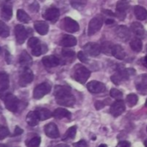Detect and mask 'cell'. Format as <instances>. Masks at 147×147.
<instances>
[{
	"label": "cell",
	"mask_w": 147,
	"mask_h": 147,
	"mask_svg": "<svg viewBox=\"0 0 147 147\" xmlns=\"http://www.w3.org/2000/svg\"><path fill=\"white\" fill-rule=\"evenodd\" d=\"M54 95L57 103L60 106L73 107L75 104V97L71 93V88L68 86H57Z\"/></svg>",
	"instance_id": "obj_1"
},
{
	"label": "cell",
	"mask_w": 147,
	"mask_h": 147,
	"mask_svg": "<svg viewBox=\"0 0 147 147\" xmlns=\"http://www.w3.org/2000/svg\"><path fill=\"white\" fill-rule=\"evenodd\" d=\"M90 76V71L81 65H77L73 68L72 71V78L80 84H85L88 78Z\"/></svg>",
	"instance_id": "obj_2"
},
{
	"label": "cell",
	"mask_w": 147,
	"mask_h": 147,
	"mask_svg": "<svg viewBox=\"0 0 147 147\" xmlns=\"http://www.w3.org/2000/svg\"><path fill=\"white\" fill-rule=\"evenodd\" d=\"M135 71L134 69H120L112 77L111 80L115 84H121L122 82L128 80L130 76L134 74Z\"/></svg>",
	"instance_id": "obj_3"
},
{
	"label": "cell",
	"mask_w": 147,
	"mask_h": 147,
	"mask_svg": "<svg viewBox=\"0 0 147 147\" xmlns=\"http://www.w3.org/2000/svg\"><path fill=\"white\" fill-rule=\"evenodd\" d=\"M3 101H4V105L6 107V109L8 110H9L10 112L16 113L18 109V106H19V100L12 94H6L3 97Z\"/></svg>",
	"instance_id": "obj_4"
},
{
	"label": "cell",
	"mask_w": 147,
	"mask_h": 147,
	"mask_svg": "<svg viewBox=\"0 0 147 147\" xmlns=\"http://www.w3.org/2000/svg\"><path fill=\"white\" fill-rule=\"evenodd\" d=\"M103 23V18L102 16H97L94 18H92L89 23V27H88V34L89 35H93L96 33H97Z\"/></svg>",
	"instance_id": "obj_5"
},
{
	"label": "cell",
	"mask_w": 147,
	"mask_h": 147,
	"mask_svg": "<svg viewBox=\"0 0 147 147\" xmlns=\"http://www.w3.org/2000/svg\"><path fill=\"white\" fill-rule=\"evenodd\" d=\"M51 89H52L51 85L47 82H44L37 85L34 90V99L42 98L44 96L47 95L51 91Z\"/></svg>",
	"instance_id": "obj_6"
},
{
	"label": "cell",
	"mask_w": 147,
	"mask_h": 147,
	"mask_svg": "<svg viewBox=\"0 0 147 147\" xmlns=\"http://www.w3.org/2000/svg\"><path fill=\"white\" fill-rule=\"evenodd\" d=\"M125 110H126V105L124 101H122L121 99L116 100L110 107V114L115 117L120 116L121 114L124 113Z\"/></svg>",
	"instance_id": "obj_7"
},
{
	"label": "cell",
	"mask_w": 147,
	"mask_h": 147,
	"mask_svg": "<svg viewBox=\"0 0 147 147\" xmlns=\"http://www.w3.org/2000/svg\"><path fill=\"white\" fill-rule=\"evenodd\" d=\"M33 79H34L33 71L29 68L25 67V69L22 71V72L20 75V78H19V84L22 87H25L26 85H28V84H30L33 81Z\"/></svg>",
	"instance_id": "obj_8"
},
{
	"label": "cell",
	"mask_w": 147,
	"mask_h": 147,
	"mask_svg": "<svg viewBox=\"0 0 147 147\" xmlns=\"http://www.w3.org/2000/svg\"><path fill=\"white\" fill-rule=\"evenodd\" d=\"M64 29L69 33H75L79 30V24L71 17H65L63 20Z\"/></svg>",
	"instance_id": "obj_9"
},
{
	"label": "cell",
	"mask_w": 147,
	"mask_h": 147,
	"mask_svg": "<svg viewBox=\"0 0 147 147\" xmlns=\"http://www.w3.org/2000/svg\"><path fill=\"white\" fill-rule=\"evenodd\" d=\"M87 89L88 90L92 93V94H99L103 92L106 90L105 84H102V82L99 81H90L87 84Z\"/></svg>",
	"instance_id": "obj_10"
},
{
	"label": "cell",
	"mask_w": 147,
	"mask_h": 147,
	"mask_svg": "<svg viewBox=\"0 0 147 147\" xmlns=\"http://www.w3.org/2000/svg\"><path fill=\"white\" fill-rule=\"evenodd\" d=\"M84 48L86 53L92 57H96L101 53V46L97 43L89 42L84 47Z\"/></svg>",
	"instance_id": "obj_11"
},
{
	"label": "cell",
	"mask_w": 147,
	"mask_h": 147,
	"mask_svg": "<svg viewBox=\"0 0 147 147\" xmlns=\"http://www.w3.org/2000/svg\"><path fill=\"white\" fill-rule=\"evenodd\" d=\"M115 34L117 35V37L119 39H121L123 41H127L130 39V36H131L129 28L127 26H124V25H121V26H118L116 28Z\"/></svg>",
	"instance_id": "obj_12"
},
{
	"label": "cell",
	"mask_w": 147,
	"mask_h": 147,
	"mask_svg": "<svg viewBox=\"0 0 147 147\" xmlns=\"http://www.w3.org/2000/svg\"><path fill=\"white\" fill-rule=\"evenodd\" d=\"M44 131H45L46 135L47 137H49L50 139H57L59 137V132L58 127L56 126V124H54L53 122L46 125Z\"/></svg>",
	"instance_id": "obj_13"
},
{
	"label": "cell",
	"mask_w": 147,
	"mask_h": 147,
	"mask_svg": "<svg viewBox=\"0 0 147 147\" xmlns=\"http://www.w3.org/2000/svg\"><path fill=\"white\" fill-rule=\"evenodd\" d=\"M15 34H16V41L18 44H22L27 39L28 33L26 28L22 25H16L15 28Z\"/></svg>",
	"instance_id": "obj_14"
},
{
	"label": "cell",
	"mask_w": 147,
	"mask_h": 147,
	"mask_svg": "<svg viewBox=\"0 0 147 147\" xmlns=\"http://www.w3.org/2000/svg\"><path fill=\"white\" fill-rule=\"evenodd\" d=\"M59 10L58 8L55 7H51L47 9L44 13V18L53 22H55L59 19Z\"/></svg>",
	"instance_id": "obj_15"
},
{
	"label": "cell",
	"mask_w": 147,
	"mask_h": 147,
	"mask_svg": "<svg viewBox=\"0 0 147 147\" xmlns=\"http://www.w3.org/2000/svg\"><path fill=\"white\" fill-rule=\"evenodd\" d=\"M129 7V3L126 0H120L117 4H116V11L117 14H115L116 16H118L120 19H124L126 16V10L128 9Z\"/></svg>",
	"instance_id": "obj_16"
},
{
	"label": "cell",
	"mask_w": 147,
	"mask_h": 147,
	"mask_svg": "<svg viewBox=\"0 0 147 147\" xmlns=\"http://www.w3.org/2000/svg\"><path fill=\"white\" fill-rule=\"evenodd\" d=\"M42 63L47 68H52L55 67L59 65L60 61L58 57L54 55H49V56H45L42 59Z\"/></svg>",
	"instance_id": "obj_17"
},
{
	"label": "cell",
	"mask_w": 147,
	"mask_h": 147,
	"mask_svg": "<svg viewBox=\"0 0 147 147\" xmlns=\"http://www.w3.org/2000/svg\"><path fill=\"white\" fill-rule=\"evenodd\" d=\"M135 85L139 91L142 92V94H145L147 90V74H143L138 77L135 81Z\"/></svg>",
	"instance_id": "obj_18"
},
{
	"label": "cell",
	"mask_w": 147,
	"mask_h": 147,
	"mask_svg": "<svg viewBox=\"0 0 147 147\" xmlns=\"http://www.w3.org/2000/svg\"><path fill=\"white\" fill-rule=\"evenodd\" d=\"M60 45L64 47H71L77 45V39L73 35L65 34L60 40Z\"/></svg>",
	"instance_id": "obj_19"
},
{
	"label": "cell",
	"mask_w": 147,
	"mask_h": 147,
	"mask_svg": "<svg viewBox=\"0 0 147 147\" xmlns=\"http://www.w3.org/2000/svg\"><path fill=\"white\" fill-rule=\"evenodd\" d=\"M34 28L41 35H45L48 32V24L44 21H37L34 22Z\"/></svg>",
	"instance_id": "obj_20"
},
{
	"label": "cell",
	"mask_w": 147,
	"mask_h": 147,
	"mask_svg": "<svg viewBox=\"0 0 147 147\" xmlns=\"http://www.w3.org/2000/svg\"><path fill=\"white\" fill-rule=\"evenodd\" d=\"M9 85V76L6 72H0V92L3 93L6 91Z\"/></svg>",
	"instance_id": "obj_21"
},
{
	"label": "cell",
	"mask_w": 147,
	"mask_h": 147,
	"mask_svg": "<svg viewBox=\"0 0 147 147\" xmlns=\"http://www.w3.org/2000/svg\"><path fill=\"white\" fill-rule=\"evenodd\" d=\"M111 54L115 58H116L117 59H120V60L124 59L126 57V53H125L124 49L121 47V46H120V45H114L113 46Z\"/></svg>",
	"instance_id": "obj_22"
},
{
	"label": "cell",
	"mask_w": 147,
	"mask_h": 147,
	"mask_svg": "<svg viewBox=\"0 0 147 147\" xmlns=\"http://www.w3.org/2000/svg\"><path fill=\"white\" fill-rule=\"evenodd\" d=\"M131 30L133 31V33L136 36H138V37H144L145 29H144L143 25L140 22H133L131 24Z\"/></svg>",
	"instance_id": "obj_23"
},
{
	"label": "cell",
	"mask_w": 147,
	"mask_h": 147,
	"mask_svg": "<svg viewBox=\"0 0 147 147\" xmlns=\"http://www.w3.org/2000/svg\"><path fill=\"white\" fill-rule=\"evenodd\" d=\"M53 117H55L56 119H63V118H67V119H71V113L63 108H59L57 109L54 110V112L53 113Z\"/></svg>",
	"instance_id": "obj_24"
},
{
	"label": "cell",
	"mask_w": 147,
	"mask_h": 147,
	"mask_svg": "<svg viewBox=\"0 0 147 147\" xmlns=\"http://www.w3.org/2000/svg\"><path fill=\"white\" fill-rule=\"evenodd\" d=\"M19 63L21 64V65H22L24 67H28L32 64V58L28 53V52H26V51L22 52L20 58H19Z\"/></svg>",
	"instance_id": "obj_25"
},
{
	"label": "cell",
	"mask_w": 147,
	"mask_h": 147,
	"mask_svg": "<svg viewBox=\"0 0 147 147\" xmlns=\"http://www.w3.org/2000/svg\"><path fill=\"white\" fill-rule=\"evenodd\" d=\"M38 117H39V120L40 121H46L49 118H51L53 116V113L47 109H44V108H40V109H37L35 110Z\"/></svg>",
	"instance_id": "obj_26"
},
{
	"label": "cell",
	"mask_w": 147,
	"mask_h": 147,
	"mask_svg": "<svg viewBox=\"0 0 147 147\" xmlns=\"http://www.w3.org/2000/svg\"><path fill=\"white\" fill-rule=\"evenodd\" d=\"M26 121L27 123L30 126V127H34L36 126L40 120H39V117L36 114L35 111H31L29 112L28 115H27V117H26Z\"/></svg>",
	"instance_id": "obj_27"
},
{
	"label": "cell",
	"mask_w": 147,
	"mask_h": 147,
	"mask_svg": "<svg viewBox=\"0 0 147 147\" xmlns=\"http://www.w3.org/2000/svg\"><path fill=\"white\" fill-rule=\"evenodd\" d=\"M134 14L138 20L143 21L147 18V10L142 6L137 5L134 7Z\"/></svg>",
	"instance_id": "obj_28"
},
{
	"label": "cell",
	"mask_w": 147,
	"mask_h": 147,
	"mask_svg": "<svg viewBox=\"0 0 147 147\" xmlns=\"http://www.w3.org/2000/svg\"><path fill=\"white\" fill-rule=\"evenodd\" d=\"M130 47H131L133 51L139 53L142 50L143 44H142V41L140 38H134L130 41Z\"/></svg>",
	"instance_id": "obj_29"
},
{
	"label": "cell",
	"mask_w": 147,
	"mask_h": 147,
	"mask_svg": "<svg viewBox=\"0 0 147 147\" xmlns=\"http://www.w3.org/2000/svg\"><path fill=\"white\" fill-rule=\"evenodd\" d=\"M2 16L5 20H9L12 16V7L9 4H4L2 8Z\"/></svg>",
	"instance_id": "obj_30"
},
{
	"label": "cell",
	"mask_w": 147,
	"mask_h": 147,
	"mask_svg": "<svg viewBox=\"0 0 147 147\" xmlns=\"http://www.w3.org/2000/svg\"><path fill=\"white\" fill-rule=\"evenodd\" d=\"M16 16H17V19H18L20 22H24V23H28V22H29V21H30L29 16H28L23 9H18V10H17Z\"/></svg>",
	"instance_id": "obj_31"
},
{
	"label": "cell",
	"mask_w": 147,
	"mask_h": 147,
	"mask_svg": "<svg viewBox=\"0 0 147 147\" xmlns=\"http://www.w3.org/2000/svg\"><path fill=\"white\" fill-rule=\"evenodd\" d=\"M76 133H77V127H71L65 134V136L62 138L63 140H72L75 138L76 136Z\"/></svg>",
	"instance_id": "obj_32"
},
{
	"label": "cell",
	"mask_w": 147,
	"mask_h": 147,
	"mask_svg": "<svg viewBox=\"0 0 147 147\" xmlns=\"http://www.w3.org/2000/svg\"><path fill=\"white\" fill-rule=\"evenodd\" d=\"M113 46L114 45L110 41H104L101 45V52H102L105 54H111Z\"/></svg>",
	"instance_id": "obj_33"
},
{
	"label": "cell",
	"mask_w": 147,
	"mask_h": 147,
	"mask_svg": "<svg viewBox=\"0 0 147 147\" xmlns=\"http://www.w3.org/2000/svg\"><path fill=\"white\" fill-rule=\"evenodd\" d=\"M139 97L135 94H129L127 96V103L129 107H134L138 103Z\"/></svg>",
	"instance_id": "obj_34"
},
{
	"label": "cell",
	"mask_w": 147,
	"mask_h": 147,
	"mask_svg": "<svg viewBox=\"0 0 147 147\" xmlns=\"http://www.w3.org/2000/svg\"><path fill=\"white\" fill-rule=\"evenodd\" d=\"M9 34V29L8 26L2 21H0V36L3 38L8 37Z\"/></svg>",
	"instance_id": "obj_35"
},
{
	"label": "cell",
	"mask_w": 147,
	"mask_h": 147,
	"mask_svg": "<svg viewBox=\"0 0 147 147\" xmlns=\"http://www.w3.org/2000/svg\"><path fill=\"white\" fill-rule=\"evenodd\" d=\"M71 6L75 9H81L87 3V0H70Z\"/></svg>",
	"instance_id": "obj_36"
},
{
	"label": "cell",
	"mask_w": 147,
	"mask_h": 147,
	"mask_svg": "<svg viewBox=\"0 0 147 147\" xmlns=\"http://www.w3.org/2000/svg\"><path fill=\"white\" fill-rule=\"evenodd\" d=\"M40 144V137H34L31 140L26 142V146L28 147H39Z\"/></svg>",
	"instance_id": "obj_37"
},
{
	"label": "cell",
	"mask_w": 147,
	"mask_h": 147,
	"mask_svg": "<svg viewBox=\"0 0 147 147\" xmlns=\"http://www.w3.org/2000/svg\"><path fill=\"white\" fill-rule=\"evenodd\" d=\"M62 55L64 58L67 59H73L75 58V52L69 49V48H64L62 50Z\"/></svg>",
	"instance_id": "obj_38"
},
{
	"label": "cell",
	"mask_w": 147,
	"mask_h": 147,
	"mask_svg": "<svg viewBox=\"0 0 147 147\" xmlns=\"http://www.w3.org/2000/svg\"><path fill=\"white\" fill-rule=\"evenodd\" d=\"M110 96H111V97H113L116 100H120L122 98L123 94L121 90L114 88V89H111V90H110Z\"/></svg>",
	"instance_id": "obj_39"
},
{
	"label": "cell",
	"mask_w": 147,
	"mask_h": 147,
	"mask_svg": "<svg viewBox=\"0 0 147 147\" xmlns=\"http://www.w3.org/2000/svg\"><path fill=\"white\" fill-rule=\"evenodd\" d=\"M9 129L6 127H4V126L0 125V140H4L6 137L9 136Z\"/></svg>",
	"instance_id": "obj_40"
},
{
	"label": "cell",
	"mask_w": 147,
	"mask_h": 147,
	"mask_svg": "<svg viewBox=\"0 0 147 147\" xmlns=\"http://www.w3.org/2000/svg\"><path fill=\"white\" fill-rule=\"evenodd\" d=\"M39 44H40V42L39 39L36 38V37H31V38L28 40V47H29L31 49L34 48V47L38 46Z\"/></svg>",
	"instance_id": "obj_41"
},
{
	"label": "cell",
	"mask_w": 147,
	"mask_h": 147,
	"mask_svg": "<svg viewBox=\"0 0 147 147\" xmlns=\"http://www.w3.org/2000/svg\"><path fill=\"white\" fill-rule=\"evenodd\" d=\"M42 53H43V51H42V46H41L40 44H39L38 46L34 47V48H32V54H33L34 56L38 57V56H40Z\"/></svg>",
	"instance_id": "obj_42"
},
{
	"label": "cell",
	"mask_w": 147,
	"mask_h": 147,
	"mask_svg": "<svg viewBox=\"0 0 147 147\" xmlns=\"http://www.w3.org/2000/svg\"><path fill=\"white\" fill-rule=\"evenodd\" d=\"M78 59H79L81 62H84V63H87V62H88V58H87L86 54H85L84 52H78Z\"/></svg>",
	"instance_id": "obj_43"
},
{
	"label": "cell",
	"mask_w": 147,
	"mask_h": 147,
	"mask_svg": "<svg viewBox=\"0 0 147 147\" xmlns=\"http://www.w3.org/2000/svg\"><path fill=\"white\" fill-rule=\"evenodd\" d=\"M73 146L74 147H87V142L84 140H79L78 142L77 143H74L73 144Z\"/></svg>",
	"instance_id": "obj_44"
},
{
	"label": "cell",
	"mask_w": 147,
	"mask_h": 147,
	"mask_svg": "<svg viewBox=\"0 0 147 147\" xmlns=\"http://www.w3.org/2000/svg\"><path fill=\"white\" fill-rule=\"evenodd\" d=\"M116 147H131V144L128 141H121Z\"/></svg>",
	"instance_id": "obj_45"
},
{
	"label": "cell",
	"mask_w": 147,
	"mask_h": 147,
	"mask_svg": "<svg viewBox=\"0 0 147 147\" xmlns=\"http://www.w3.org/2000/svg\"><path fill=\"white\" fill-rule=\"evenodd\" d=\"M102 11L104 13V14H106V15H108V16H115V14L113 12V11H111V10H109V9H102Z\"/></svg>",
	"instance_id": "obj_46"
},
{
	"label": "cell",
	"mask_w": 147,
	"mask_h": 147,
	"mask_svg": "<svg viewBox=\"0 0 147 147\" xmlns=\"http://www.w3.org/2000/svg\"><path fill=\"white\" fill-rule=\"evenodd\" d=\"M23 133V130L22 128H20L19 127H16L15 132H14V135H20Z\"/></svg>",
	"instance_id": "obj_47"
},
{
	"label": "cell",
	"mask_w": 147,
	"mask_h": 147,
	"mask_svg": "<svg viewBox=\"0 0 147 147\" xmlns=\"http://www.w3.org/2000/svg\"><path fill=\"white\" fill-rule=\"evenodd\" d=\"M103 107H104V103L102 102H96V109H102Z\"/></svg>",
	"instance_id": "obj_48"
},
{
	"label": "cell",
	"mask_w": 147,
	"mask_h": 147,
	"mask_svg": "<svg viewBox=\"0 0 147 147\" xmlns=\"http://www.w3.org/2000/svg\"><path fill=\"white\" fill-rule=\"evenodd\" d=\"M142 64H143V65H144L145 67H146L147 68V56H146V57L142 59Z\"/></svg>",
	"instance_id": "obj_49"
},
{
	"label": "cell",
	"mask_w": 147,
	"mask_h": 147,
	"mask_svg": "<svg viewBox=\"0 0 147 147\" xmlns=\"http://www.w3.org/2000/svg\"><path fill=\"white\" fill-rule=\"evenodd\" d=\"M105 22H106V24H113L115 22V21L113 19H107Z\"/></svg>",
	"instance_id": "obj_50"
},
{
	"label": "cell",
	"mask_w": 147,
	"mask_h": 147,
	"mask_svg": "<svg viewBox=\"0 0 147 147\" xmlns=\"http://www.w3.org/2000/svg\"><path fill=\"white\" fill-rule=\"evenodd\" d=\"M54 147H69L67 145H65V144H60V145H58V146H56Z\"/></svg>",
	"instance_id": "obj_51"
},
{
	"label": "cell",
	"mask_w": 147,
	"mask_h": 147,
	"mask_svg": "<svg viewBox=\"0 0 147 147\" xmlns=\"http://www.w3.org/2000/svg\"><path fill=\"white\" fill-rule=\"evenodd\" d=\"M98 147H108V146H107L106 145H104V144H102V145H100V146H98Z\"/></svg>",
	"instance_id": "obj_52"
},
{
	"label": "cell",
	"mask_w": 147,
	"mask_h": 147,
	"mask_svg": "<svg viewBox=\"0 0 147 147\" xmlns=\"http://www.w3.org/2000/svg\"><path fill=\"white\" fill-rule=\"evenodd\" d=\"M145 146L147 147V140L145 141Z\"/></svg>",
	"instance_id": "obj_53"
},
{
	"label": "cell",
	"mask_w": 147,
	"mask_h": 147,
	"mask_svg": "<svg viewBox=\"0 0 147 147\" xmlns=\"http://www.w3.org/2000/svg\"><path fill=\"white\" fill-rule=\"evenodd\" d=\"M0 147H6L4 145H2V144H0Z\"/></svg>",
	"instance_id": "obj_54"
},
{
	"label": "cell",
	"mask_w": 147,
	"mask_h": 147,
	"mask_svg": "<svg viewBox=\"0 0 147 147\" xmlns=\"http://www.w3.org/2000/svg\"><path fill=\"white\" fill-rule=\"evenodd\" d=\"M146 107H147V99H146Z\"/></svg>",
	"instance_id": "obj_55"
},
{
	"label": "cell",
	"mask_w": 147,
	"mask_h": 147,
	"mask_svg": "<svg viewBox=\"0 0 147 147\" xmlns=\"http://www.w3.org/2000/svg\"><path fill=\"white\" fill-rule=\"evenodd\" d=\"M0 53H1V47H0Z\"/></svg>",
	"instance_id": "obj_56"
},
{
	"label": "cell",
	"mask_w": 147,
	"mask_h": 147,
	"mask_svg": "<svg viewBox=\"0 0 147 147\" xmlns=\"http://www.w3.org/2000/svg\"><path fill=\"white\" fill-rule=\"evenodd\" d=\"M146 53H147V45H146Z\"/></svg>",
	"instance_id": "obj_57"
},
{
	"label": "cell",
	"mask_w": 147,
	"mask_h": 147,
	"mask_svg": "<svg viewBox=\"0 0 147 147\" xmlns=\"http://www.w3.org/2000/svg\"><path fill=\"white\" fill-rule=\"evenodd\" d=\"M146 132H147V127H146Z\"/></svg>",
	"instance_id": "obj_58"
}]
</instances>
